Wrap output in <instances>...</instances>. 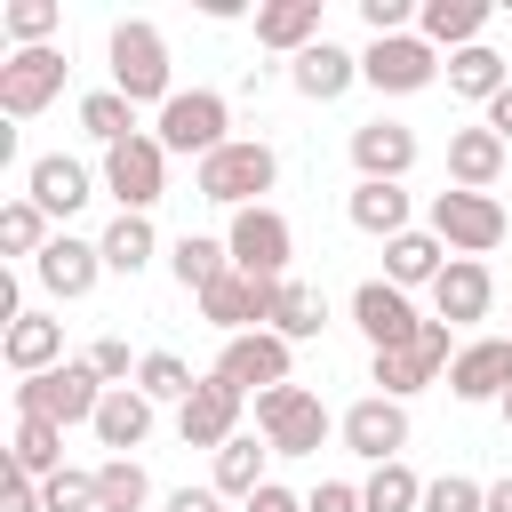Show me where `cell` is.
Masks as SVG:
<instances>
[{
  "label": "cell",
  "mask_w": 512,
  "mask_h": 512,
  "mask_svg": "<svg viewBox=\"0 0 512 512\" xmlns=\"http://www.w3.org/2000/svg\"><path fill=\"white\" fill-rule=\"evenodd\" d=\"M104 56H112V88H120L128 104H168V96H176V88H168V40H160L152 16H120L112 40H104Z\"/></svg>",
  "instance_id": "3957f363"
},
{
  "label": "cell",
  "mask_w": 512,
  "mask_h": 512,
  "mask_svg": "<svg viewBox=\"0 0 512 512\" xmlns=\"http://www.w3.org/2000/svg\"><path fill=\"white\" fill-rule=\"evenodd\" d=\"M104 408V376L88 360H64L48 376H16V416H48V424H96Z\"/></svg>",
  "instance_id": "5b68a950"
},
{
  "label": "cell",
  "mask_w": 512,
  "mask_h": 512,
  "mask_svg": "<svg viewBox=\"0 0 512 512\" xmlns=\"http://www.w3.org/2000/svg\"><path fill=\"white\" fill-rule=\"evenodd\" d=\"M288 368H296V344L272 336V328H248V336H232V344L216 352L208 376H224L232 392H272V384H296Z\"/></svg>",
  "instance_id": "7c38bea8"
},
{
  "label": "cell",
  "mask_w": 512,
  "mask_h": 512,
  "mask_svg": "<svg viewBox=\"0 0 512 512\" xmlns=\"http://www.w3.org/2000/svg\"><path fill=\"white\" fill-rule=\"evenodd\" d=\"M168 512H224V496H216V488H176Z\"/></svg>",
  "instance_id": "c3c4849f"
},
{
  "label": "cell",
  "mask_w": 512,
  "mask_h": 512,
  "mask_svg": "<svg viewBox=\"0 0 512 512\" xmlns=\"http://www.w3.org/2000/svg\"><path fill=\"white\" fill-rule=\"evenodd\" d=\"M488 304H496V272L480 256H448V272L432 280V320L472 328V320H488Z\"/></svg>",
  "instance_id": "ffe728a7"
},
{
  "label": "cell",
  "mask_w": 512,
  "mask_h": 512,
  "mask_svg": "<svg viewBox=\"0 0 512 512\" xmlns=\"http://www.w3.org/2000/svg\"><path fill=\"white\" fill-rule=\"evenodd\" d=\"M440 272H448L440 232H400V240H384V280H392V288H432Z\"/></svg>",
  "instance_id": "1f68e13d"
},
{
  "label": "cell",
  "mask_w": 512,
  "mask_h": 512,
  "mask_svg": "<svg viewBox=\"0 0 512 512\" xmlns=\"http://www.w3.org/2000/svg\"><path fill=\"white\" fill-rule=\"evenodd\" d=\"M104 192L120 200V216H152V200L168 192V144L160 136H128L104 152Z\"/></svg>",
  "instance_id": "9c48e42d"
},
{
  "label": "cell",
  "mask_w": 512,
  "mask_h": 512,
  "mask_svg": "<svg viewBox=\"0 0 512 512\" xmlns=\"http://www.w3.org/2000/svg\"><path fill=\"white\" fill-rule=\"evenodd\" d=\"M24 200H40V208H48V224H64L72 208H88V200H96V176H88L72 152H40V160H32V176H24Z\"/></svg>",
  "instance_id": "44dd1931"
},
{
  "label": "cell",
  "mask_w": 512,
  "mask_h": 512,
  "mask_svg": "<svg viewBox=\"0 0 512 512\" xmlns=\"http://www.w3.org/2000/svg\"><path fill=\"white\" fill-rule=\"evenodd\" d=\"M240 408H248V392H232L224 376H200V392L176 408V440L184 448H224V440H240Z\"/></svg>",
  "instance_id": "9a60e30c"
},
{
  "label": "cell",
  "mask_w": 512,
  "mask_h": 512,
  "mask_svg": "<svg viewBox=\"0 0 512 512\" xmlns=\"http://www.w3.org/2000/svg\"><path fill=\"white\" fill-rule=\"evenodd\" d=\"M80 128H88L104 152L128 144V136H144V128H136V104H128L120 88H88V96H80Z\"/></svg>",
  "instance_id": "8d00e7d4"
},
{
  "label": "cell",
  "mask_w": 512,
  "mask_h": 512,
  "mask_svg": "<svg viewBox=\"0 0 512 512\" xmlns=\"http://www.w3.org/2000/svg\"><path fill=\"white\" fill-rule=\"evenodd\" d=\"M56 24H64L56 0H8V40L16 48H56Z\"/></svg>",
  "instance_id": "60d3db41"
},
{
  "label": "cell",
  "mask_w": 512,
  "mask_h": 512,
  "mask_svg": "<svg viewBox=\"0 0 512 512\" xmlns=\"http://www.w3.org/2000/svg\"><path fill=\"white\" fill-rule=\"evenodd\" d=\"M312 40H328L320 32V0H264L256 8V48H272V56H304Z\"/></svg>",
  "instance_id": "cb8c5ba5"
},
{
  "label": "cell",
  "mask_w": 512,
  "mask_h": 512,
  "mask_svg": "<svg viewBox=\"0 0 512 512\" xmlns=\"http://www.w3.org/2000/svg\"><path fill=\"white\" fill-rule=\"evenodd\" d=\"M80 360H88V368L104 376V392H120V384H136V368H144V360H128V344H120V336H96V344H88Z\"/></svg>",
  "instance_id": "ee69618b"
},
{
  "label": "cell",
  "mask_w": 512,
  "mask_h": 512,
  "mask_svg": "<svg viewBox=\"0 0 512 512\" xmlns=\"http://www.w3.org/2000/svg\"><path fill=\"white\" fill-rule=\"evenodd\" d=\"M168 272H176V288H184V296H208V288L232 272V248H224V240H208V232H184V240L168 248Z\"/></svg>",
  "instance_id": "d6a6232c"
},
{
  "label": "cell",
  "mask_w": 512,
  "mask_h": 512,
  "mask_svg": "<svg viewBox=\"0 0 512 512\" xmlns=\"http://www.w3.org/2000/svg\"><path fill=\"white\" fill-rule=\"evenodd\" d=\"M496 408H504V432H512V392H504V400H496Z\"/></svg>",
  "instance_id": "816d5d0a"
},
{
  "label": "cell",
  "mask_w": 512,
  "mask_h": 512,
  "mask_svg": "<svg viewBox=\"0 0 512 512\" xmlns=\"http://www.w3.org/2000/svg\"><path fill=\"white\" fill-rule=\"evenodd\" d=\"M168 152H192V168L208 160V152H224L232 144V104L216 96V88H176L168 104H160V128H152Z\"/></svg>",
  "instance_id": "8992f818"
},
{
  "label": "cell",
  "mask_w": 512,
  "mask_h": 512,
  "mask_svg": "<svg viewBox=\"0 0 512 512\" xmlns=\"http://www.w3.org/2000/svg\"><path fill=\"white\" fill-rule=\"evenodd\" d=\"M256 432H264L272 456H320L336 416H328V400L312 384H272V392H256Z\"/></svg>",
  "instance_id": "7a4b0ae2"
},
{
  "label": "cell",
  "mask_w": 512,
  "mask_h": 512,
  "mask_svg": "<svg viewBox=\"0 0 512 512\" xmlns=\"http://www.w3.org/2000/svg\"><path fill=\"white\" fill-rule=\"evenodd\" d=\"M360 512H424V480L408 472V456L400 464H376L360 480Z\"/></svg>",
  "instance_id": "74e56055"
},
{
  "label": "cell",
  "mask_w": 512,
  "mask_h": 512,
  "mask_svg": "<svg viewBox=\"0 0 512 512\" xmlns=\"http://www.w3.org/2000/svg\"><path fill=\"white\" fill-rule=\"evenodd\" d=\"M96 248H104V272H128V280H136V272L152 264V248H160V232H152V216H112Z\"/></svg>",
  "instance_id": "e575fe53"
},
{
  "label": "cell",
  "mask_w": 512,
  "mask_h": 512,
  "mask_svg": "<svg viewBox=\"0 0 512 512\" xmlns=\"http://www.w3.org/2000/svg\"><path fill=\"white\" fill-rule=\"evenodd\" d=\"M504 56H512V48H504Z\"/></svg>",
  "instance_id": "f5cc1de1"
},
{
  "label": "cell",
  "mask_w": 512,
  "mask_h": 512,
  "mask_svg": "<svg viewBox=\"0 0 512 512\" xmlns=\"http://www.w3.org/2000/svg\"><path fill=\"white\" fill-rule=\"evenodd\" d=\"M448 360H456V328H448V320H424V336H416L408 352H368V384H376L384 400H408V392L440 384Z\"/></svg>",
  "instance_id": "52a82bcc"
},
{
  "label": "cell",
  "mask_w": 512,
  "mask_h": 512,
  "mask_svg": "<svg viewBox=\"0 0 512 512\" xmlns=\"http://www.w3.org/2000/svg\"><path fill=\"white\" fill-rule=\"evenodd\" d=\"M0 512H48V504H40V480L8 472V488H0Z\"/></svg>",
  "instance_id": "bcb514c9"
},
{
  "label": "cell",
  "mask_w": 512,
  "mask_h": 512,
  "mask_svg": "<svg viewBox=\"0 0 512 512\" xmlns=\"http://www.w3.org/2000/svg\"><path fill=\"white\" fill-rule=\"evenodd\" d=\"M424 512H488V488L464 472H440V480H424Z\"/></svg>",
  "instance_id": "7bdbcfd3"
},
{
  "label": "cell",
  "mask_w": 512,
  "mask_h": 512,
  "mask_svg": "<svg viewBox=\"0 0 512 512\" xmlns=\"http://www.w3.org/2000/svg\"><path fill=\"white\" fill-rule=\"evenodd\" d=\"M344 216H352V232H368V240H400V232H416V224H408V192H400V184H352Z\"/></svg>",
  "instance_id": "4dcf8cb0"
},
{
  "label": "cell",
  "mask_w": 512,
  "mask_h": 512,
  "mask_svg": "<svg viewBox=\"0 0 512 512\" xmlns=\"http://www.w3.org/2000/svg\"><path fill=\"white\" fill-rule=\"evenodd\" d=\"M448 392L456 400H504L512 392V336H472V344H456V360H448Z\"/></svg>",
  "instance_id": "d6986e66"
},
{
  "label": "cell",
  "mask_w": 512,
  "mask_h": 512,
  "mask_svg": "<svg viewBox=\"0 0 512 512\" xmlns=\"http://www.w3.org/2000/svg\"><path fill=\"white\" fill-rule=\"evenodd\" d=\"M240 512H304V496H288L280 480H264V488H256V496L240 504Z\"/></svg>",
  "instance_id": "7dc6e473"
},
{
  "label": "cell",
  "mask_w": 512,
  "mask_h": 512,
  "mask_svg": "<svg viewBox=\"0 0 512 512\" xmlns=\"http://www.w3.org/2000/svg\"><path fill=\"white\" fill-rule=\"evenodd\" d=\"M272 176H280V152L264 144V136H232L224 152H208L200 168H192V192L208 200V208H264V192H272Z\"/></svg>",
  "instance_id": "6da1fadb"
},
{
  "label": "cell",
  "mask_w": 512,
  "mask_h": 512,
  "mask_svg": "<svg viewBox=\"0 0 512 512\" xmlns=\"http://www.w3.org/2000/svg\"><path fill=\"white\" fill-rule=\"evenodd\" d=\"M40 504H48V512H96V472L64 464L56 480H40Z\"/></svg>",
  "instance_id": "b9f144b4"
},
{
  "label": "cell",
  "mask_w": 512,
  "mask_h": 512,
  "mask_svg": "<svg viewBox=\"0 0 512 512\" xmlns=\"http://www.w3.org/2000/svg\"><path fill=\"white\" fill-rule=\"evenodd\" d=\"M488 512H512V480H488Z\"/></svg>",
  "instance_id": "f907efd6"
},
{
  "label": "cell",
  "mask_w": 512,
  "mask_h": 512,
  "mask_svg": "<svg viewBox=\"0 0 512 512\" xmlns=\"http://www.w3.org/2000/svg\"><path fill=\"white\" fill-rule=\"evenodd\" d=\"M152 504V472L136 456H104L96 464V512H144Z\"/></svg>",
  "instance_id": "d590c367"
},
{
  "label": "cell",
  "mask_w": 512,
  "mask_h": 512,
  "mask_svg": "<svg viewBox=\"0 0 512 512\" xmlns=\"http://www.w3.org/2000/svg\"><path fill=\"white\" fill-rule=\"evenodd\" d=\"M152 416H160V408H152L136 384H120V392H104V408H96V424H88V432H96L112 456H128V448H144V440H152Z\"/></svg>",
  "instance_id": "484cf974"
},
{
  "label": "cell",
  "mask_w": 512,
  "mask_h": 512,
  "mask_svg": "<svg viewBox=\"0 0 512 512\" xmlns=\"http://www.w3.org/2000/svg\"><path fill=\"white\" fill-rule=\"evenodd\" d=\"M336 440H344L360 464H400V448H408V400H384V392L352 400V408L336 416Z\"/></svg>",
  "instance_id": "4fadbf2b"
},
{
  "label": "cell",
  "mask_w": 512,
  "mask_h": 512,
  "mask_svg": "<svg viewBox=\"0 0 512 512\" xmlns=\"http://www.w3.org/2000/svg\"><path fill=\"white\" fill-rule=\"evenodd\" d=\"M136 392H144L152 408H184V400L200 392V376H192L176 352H144V368H136Z\"/></svg>",
  "instance_id": "f35d334b"
},
{
  "label": "cell",
  "mask_w": 512,
  "mask_h": 512,
  "mask_svg": "<svg viewBox=\"0 0 512 512\" xmlns=\"http://www.w3.org/2000/svg\"><path fill=\"white\" fill-rule=\"evenodd\" d=\"M224 248H232V272L248 280H288V256H296V224L280 208H240L224 224Z\"/></svg>",
  "instance_id": "ba28073f"
},
{
  "label": "cell",
  "mask_w": 512,
  "mask_h": 512,
  "mask_svg": "<svg viewBox=\"0 0 512 512\" xmlns=\"http://www.w3.org/2000/svg\"><path fill=\"white\" fill-rule=\"evenodd\" d=\"M496 176H504V136H496L488 120H480V128H456V136H448V184H456V192H488Z\"/></svg>",
  "instance_id": "d4e9b609"
},
{
  "label": "cell",
  "mask_w": 512,
  "mask_h": 512,
  "mask_svg": "<svg viewBox=\"0 0 512 512\" xmlns=\"http://www.w3.org/2000/svg\"><path fill=\"white\" fill-rule=\"evenodd\" d=\"M64 48H16L8 64H0V112L8 120H32V112H48L56 96H64Z\"/></svg>",
  "instance_id": "5bb4252c"
},
{
  "label": "cell",
  "mask_w": 512,
  "mask_h": 512,
  "mask_svg": "<svg viewBox=\"0 0 512 512\" xmlns=\"http://www.w3.org/2000/svg\"><path fill=\"white\" fill-rule=\"evenodd\" d=\"M272 296H280V280H248V272H224L208 296H200V320L232 344V336H248V328H264L272 320Z\"/></svg>",
  "instance_id": "e0dca14e"
},
{
  "label": "cell",
  "mask_w": 512,
  "mask_h": 512,
  "mask_svg": "<svg viewBox=\"0 0 512 512\" xmlns=\"http://www.w3.org/2000/svg\"><path fill=\"white\" fill-rule=\"evenodd\" d=\"M416 32L432 40V48H480V32H488V0H424L416 8Z\"/></svg>",
  "instance_id": "4316f807"
},
{
  "label": "cell",
  "mask_w": 512,
  "mask_h": 512,
  "mask_svg": "<svg viewBox=\"0 0 512 512\" xmlns=\"http://www.w3.org/2000/svg\"><path fill=\"white\" fill-rule=\"evenodd\" d=\"M304 512H360V480H320L304 496Z\"/></svg>",
  "instance_id": "f6af8a7d"
},
{
  "label": "cell",
  "mask_w": 512,
  "mask_h": 512,
  "mask_svg": "<svg viewBox=\"0 0 512 512\" xmlns=\"http://www.w3.org/2000/svg\"><path fill=\"white\" fill-rule=\"evenodd\" d=\"M352 320H360L368 352H408V344L424 336L432 312H416L408 288H392V280H360V288H352Z\"/></svg>",
  "instance_id": "8fae6325"
},
{
  "label": "cell",
  "mask_w": 512,
  "mask_h": 512,
  "mask_svg": "<svg viewBox=\"0 0 512 512\" xmlns=\"http://www.w3.org/2000/svg\"><path fill=\"white\" fill-rule=\"evenodd\" d=\"M352 80H360V56H352V48H336V40H312V48L288 64V88H296L304 104H336Z\"/></svg>",
  "instance_id": "603a6c76"
},
{
  "label": "cell",
  "mask_w": 512,
  "mask_h": 512,
  "mask_svg": "<svg viewBox=\"0 0 512 512\" xmlns=\"http://www.w3.org/2000/svg\"><path fill=\"white\" fill-rule=\"evenodd\" d=\"M48 240H56V232H48V208L16 192V200L0 208V248H8V256H40Z\"/></svg>",
  "instance_id": "ab89813d"
},
{
  "label": "cell",
  "mask_w": 512,
  "mask_h": 512,
  "mask_svg": "<svg viewBox=\"0 0 512 512\" xmlns=\"http://www.w3.org/2000/svg\"><path fill=\"white\" fill-rule=\"evenodd\" d=\"M264 464H272L264 432H240V440H224V448H216V480H208V488H216L224 504H248V496L264 488Z\"/></svg>",
  "instance_id": "f1b7e54d"
},
{
  "label": "cell",
  "mask_w": 512,
  "mask_h": 512,
  "mask_svg": "<svg viewBox=\"0 0 512 512\" xmlns=\"http://www.w3.org/2000/svg\"><path fill=\"white\" fill-rule=\"evenodd\" d=\"M488 128H496V136H504V144H512V88H504V96H496V104H488Z\"/></svg>",
  "instance_id": "681fc988"
},
{
  "label": "cell",
  "mask_w": 512,
  "mask_h": 512,
  "mask_svg": "<svg viewBox=\"0 0 512 512\" xmlns=\"http://www.w3.org/2000/svg\"><path fill=\"white\" fill-rule=\"evenodd\" d=\"M8 472H24V480H56V472H64V424H48V416H16V432H8Z\"/></svg>",
  "instance_id": "83f0119b"
},
{
  "label": "cell",
  "mask_w": 512,
  "mask_h": 512,
  "mask_svg": "<svg viewBox=\"0 0 512 512\" xmlns=\"http://www.w3.org/2000/svg\"><path fill=\"white\" fill-rule=\"evenodd\" d=\"M32 280H40L56 304H80V296L104 280V248H96V240H80V232H56V240L32 256Z\"/></svg>",
  "instance_id": "2e32d148"
},
{
  "label": "cell",
  "mask_w": 512,
  "mask_h": 512,
  "mask_svg": "<svg viewBox=\"0 0 512 512\" xmlns=\"http://www.w3.org/2000/svg\"><path fill=\"white\" fill-rule=\"evenodd\" d=\"M424 232H440V248L448 256H488V248H504V232H512V216H504V200L496 192H432V216H424Z\"/></svg>",
  "instance_id": "277c9868"
},
{
  "label": "cell",
  "mask_w": 512,
  "mask_h": 512,
  "mask_svg": "<svg viewBox=\"0 0 512 512\" xmlns=\"http://www.w3.org/2000/svg\"><path fill=\"white\" fill-rule=\"evenodd\" d=\"M448 88L472 96V104H496V96L512 88V56L488 48V40H480V48H456V56H448Z\"/></svg>",
  "instance_id": "f546056e"
},
{
  "label": "cell",
  "mask_w": 512,
  "mask_h": 512,
  "mask_svg": "<svg viewBox=\"0 0 512 512\" xmlns=\"http://www.w3.org/2000/svg\"><path fill=\"white\" fill-rule=\"evenodd\" d=\"M352 168H360V184H400L408 168H416V128L408 120H360L352 128Z\"/></svg>",
  "instance_id": "ac0fdd59"
},
{
  "label": "cell",
  "mask_w": 512,
  "mask_h": 512,
  "mask_svg": "<svg viewBox=\"0 0 512 512\" xmlns=\"http://www.w3.org/2000/svg\"><path fill=\"white\" fill-rule=\"evenodd\" d=\"M272 336H288V344H312L320 328H328V296L312 288V280H280V296H272V320H264Z\"/></svg>",
  "instance_id": "836d02e7"
},
{
  "label": "cell",
  "mask_w": 512,
  "mask_h": 512,
  "mask_svg": "<svg viewBox=\"0 0 512 512\" xmlns=\"http://www.w3.org/2000/svg\"><path fill=\"white\" fill-rule=\"evenodd\" d=\"M0 360H8L16 376H48V368H64V320H48V312H16V320L0 328Z\"/></svg>",
  "instance_id": "7402d4cb"
},
{
  "label": "cell",
  "mask_w": 512,
  "mask_h": 512,
  "mask_svg": "<svg viewBox=\"0 0 512 512\" xmlns=\"http://www.w3.org/2000/svg\"><path fill=\"white\" fill-rule=\"evenodd\" d=\"M360 80H368L376 96H416V88H432V80H440V48H432L424 32L368 40V48H360Z\"/></svg>",
  "instance_id": "30bf717a"
}]
</instances>
